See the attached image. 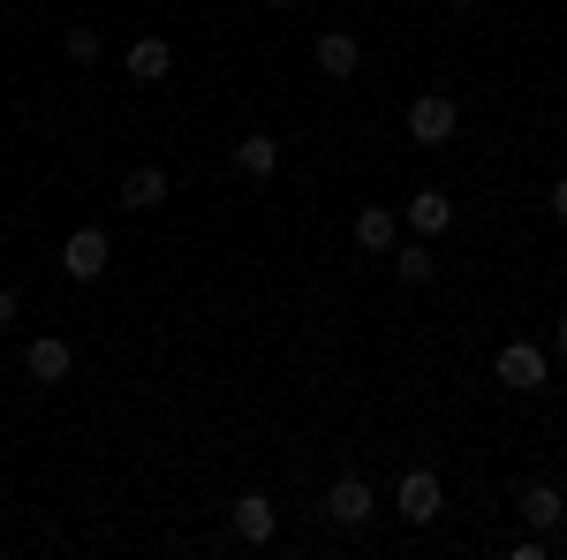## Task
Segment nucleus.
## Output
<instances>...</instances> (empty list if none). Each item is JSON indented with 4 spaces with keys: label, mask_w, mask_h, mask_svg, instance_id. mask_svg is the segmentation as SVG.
<instances>
[{
    "label": "nucleus",
    "mask_w": 567,
    "mask_h": 560,
    "mask_svg": "<svg viewBox=\"0 0 567 560\" xmlns=\"http://www.w3.org/2000/svg\"><path fill=\"white\" fill-rule=\"evenodd\" d=\"M114 265V243H106V227H76L69 243H61V273L69 281H99Z\"/></svg>",
    "instance_id": "nucleus-1"
},
{
    "label": "nucleus",
    "mask_w": 567,
    "mask_h": 560,
    "mask_svg": "<svg viewBox=\"0 0 567 560\" xmlns=\"http://www.w3.org/2000/svg\"><path fill=\"white\" fill-rule=\"evenodd\" d=\"M454 130H462V106H454V99L424 91V99L409 106V136H416V144H446Z\"/></svg>",
    "instance_id": "nucleus-2"
},
{
    "label": "nucleus",
    "mask_w": 567,
    "mask_h": 560,
    "mask_svg": "<svg viewBox=\"0 0 567 560\" xmlns=\"http://www.w3.org/2000/svg\"><path fill=\"white\" fill-rule=\"evenodd\" d=\"M492 371H499V387H515V394H537V387H545V348H537V342H507V348H499V364H492Z\"/></svg>",
    "instance_id": "nucleus-3"
},
{
    "label": "nucleus",
    "mask_w": 567,
    "mask_h": 560,
    "mask_svg": "<svg viewBox=\"0 0 567 560\" xmlns=\"http://www.w3.org/2000/svg\"><path fill=\"white\" fill-rule=\"evenodd\" d=\"M23 371H31V379H39V387H61V379H69V371H76V348L61 342V334H39V342L23 348Z\"/></svg>",
    "instance_id": "nucleus-4"
},
{
    "label": "nucleus",
    "mask_w": 567,
    "mask_h": 560,
    "mask_svg": "<svg viewBox=\"0 0 567 560\" xmlns=\"http://www.w3.org/2000/svg\"><path fill=\"white\" fill-rule=\"evenodd\" d=\"M326 516L341 522V530H363V522H371V485H363V477H333V485H326Z\"/></svg>",
    "instance_id": "nucleus-5"
},
{
    "label": "nucleus",
    "mask_w": 567,
    "mask_h": 560,
    "mask_svg": "<svg viewBox=\"0 0 567 560\" xmlns=\"http://www.w3.org/2000/svg\"><path fill=\"white\" fill-rule=\"evenodd\" d=\"M401 227H416L424 243H432V235H446V227H454V197H446V190H416V197L401 205Z\"/></svg>",
    "instance_id": "nucleus-6"
},
{
    "label": "nucleus",
    "mask_w": 567,
    "mask_h": 560,
    "mask_svg": "<svg viewBox=\"0 0 567 560\" xmlns=\"http://www.w3.org/2000/svg\"><path fill=\"white\" fill-rule=\"evenodd\" d=\"M393 243H401V213H386V205H363V213H355V251H363V258H386Z\"/></svg>",
    "instance_id": "nucleus-7"
},
{
    "label": "nucleus",
    "mask_w": 567,
    "mask_h": 560,
    "mask_svg": "<svg viewBox=\"0 0 567 560\" xmlns=\"http://www.w3.org/2000/svg\"><path fill=\"white\" fill-rule=\"evenodd\" d=\"M439 508H446V492H439L432 470H409V477H401V516L416 522V530H424V522H439Z\"/></svg>",
    "instance_id": "nucleus-8"
},
{
    "label": "nucleus",
    "mask_w": 567,
    "mask_h": 560,
    "mask_svg": "<svg viewBox=\"0 0 567 560\" xmlns=\"http://www.w3.org/2000/svg\"><path fill=\"white\" fill-rule=\"evenodd\" d=\"M122 69H130V84H159V77L175 69V45H167V39H130Z\"/></svg>",
    "instance_id": "nucleus-9"
},
{
    "label": "nucleus",
    "mask_w": 567,
    "mask_h": 560,
    "mask_svg": "<svg viewBox=\"0 0 567 560\" xmlns=\"http://www.w3.org/2000/svg\"><path fill=\"white\" fill-rule=\"evenodd\" d=\"M167 205V167H130L122 174V213H159Z\"/></svg>",
    "instance_id": "nucleus-10"
},
{
    "label": "nucleus",
    "mask_w": 567,
    "mask_h": 560,
    "mask_svg": "<svg viewBox=\"0 0 567 560\" xmlns=\"http://www.w3.org/2000/svg\"><path fill=\"white\" fill-rule=\"evenodd\" d=\"M272 530H280L272 500H265V492H243V500H235V538H243V546H272Z\"/></svg>",
    "instance_id": "nucleus-11"
},
{
    "label": "nucleus",
    "mask_w": 567,
    "mask_h": 560,
    "mask_svg": "<svg viewBox=\"0 0 567 560\" xmlns=\"http://www.w3.org/2000/svg\"><path fill=\"white\" fill-rule=\"evenodd\" d=\"M318 69L341 84V77H355V69H363V45H355L349 31H326V39H318Z\"/></svg>",
    "instance_id": "nucleus-12"
},
{
    "label": "nucleus",
    "mask_w": 567,
    "mask_h": 560,
    "mask_svg": "<svg viewBox=\"0 0 567 560\" xmlns=\"http://www.w3.org/2000/svg\"><path fill=\"white\" fill-rule=\"evenodd\" d=\"M386 258H393V281H401V288H424V281L439 273V265H432V251H424V235H416V243H393Z\"/></svg>",
    "instance_id": "nucleus-13"
},
{
    "label": "nucleus",
    "mask_w": 567,
    "mask_h": 560,
    "mask_svg": "<svg viewBox=\"0 0 567 560\" xmlns=\"http://www.w3.org/2000/svg\"><path fill=\"white\" fill-rule=\"evenodd\" d=\"M235 167L250 174V182H265V174L280 167V144H272V136H243V144H235Z\"/></svg>",
    "instance_id": "nucleus-14"
},
{
    "label": "nucleus",
    "mask_w": 567,
    "mask_h": 560,
    "mask_svg": "<svg viewBox=\"0 0 567 560\" xmlns=\"http://www.w3.org/2000/svg\"><path fill=\"white\" fill-rule=\"evenodd\" d=\"M523 516H529V530H553V522L567 516V500L553 492V485H529V492H523Z\"/></svg>",
    "instance_id": "nucleus-15"
},
{
    "label": "nucleus",
    "mask_w": 567,
    "mask_h": 560,
    "mask_svg": "<svg viewBox=\"0 0 567 560\" xmlns=\"http://www.w3.org/2000/svg\"><path fill=\"white\" fill-rule=\"evenodd\" d=\"M99 31H91V23H76V31H69V61H76V69H91V61H99Z\"/></svg>",
    "instance_id": "nucleus-16"
},
{
    "label": "nucleus",
    "mask_w": 567,
    "mask_h": 560,
    "mask_svg": "<svg viewBox=\"0 0 567 560\" xmlns=\"http://www.w3.org/2000/svg\"><path fill=\"white\" fill-rule=\"evenodd\" d=\"M16 310H23V296H16V288H0V326H16Z\"/></svg>",
    "instance_id": "nucleus-17"
},
{
    "label": "nucleus",
    "mask_w": 567,
    "mask_h": 560,
    "mask_svg": "<svg viewBox=\"0 0 567 560\" xmlns=\"http://www.w3.org/2000/svg\"><path fill=\"white\" fill-rule=\"evenodd\" d=\"M545 205H553V220H567V174L553 182V197H545Z\"/></svg>",
    "instance_id": "nucleus-18"
},
{
    "label": "nucleus",
    "mask_w": 567,
    "mask_h": 560,
    "mask_svg": "<svg viewBox=\"0 0 567 560\" xmlns=\"http://www.w3.org/2000/svg\"><path fill=\"white\" fill-rule=\"evenodd\" d=\"M553 348H560V356H567V318H560V334H553Z\"/></svg>",
    "instance_id": "nucleus-19"
},
{
    "label": "nucleus",
    "mask_w": 567,
    "mask_h": 560,
    "mask_svg": "<svg viewBox=\"0 0 567 560\" xmlns=\"http://www.w3.org/2000/svg\"><path fill=\"white\" fill-rule=\"evenodd\" d=\"M272 8H303V0H272Z\"/></svg>",
    "instance_id": "nucleus-20"
},
{
    "label": "nucleus",
    "mask_w": 567,
    "mask_h": 560,
    "mask_svg": "<svg viewBox=\"0 0 567 560\" xmlns=\"http://www.w3.org/2000/svg\"><path fill=\"white\" fill-rule=\"evenodd\" d=\"M454 8H477V0H454Z\"/></svg>",
    "instance_id": "nucleus-21"
},
{
    "label": "nucleus",
    "mask_w": 567,
    "mask_h": 560,
    "mask_svg": "<svg viewBox=\"0 0 567 560\" xmlns=\"http://www.w3.org/2000/svg\"><path fill=\"white\" fill-rule=\"evenodd\" d=\"M560 265H567V258H560Z\"/></svg>",
    "instance_id": "nucleus-22"
}]
</instances>
